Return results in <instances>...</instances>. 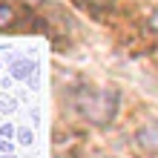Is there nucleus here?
Wrapping results in <instances>:
<instances>
[{"label": "nucleus", "instance_id": "obj_1", "mask_svg": "<svg viewBox=\"0 0 158 158\" xmlns=\"http://www.w3.org/2000/svg\"><path fill=\"white\" fill-rule=\"evenodd\" d=\"M72 106H75V112L86 124L104 127L118 112V92L106 89V86H89V83H83L72 95Z\"/></svg>", "mask_w": 158, "mask_h": 158}, {"label": "nucleus", "instance_id": "obj_2", "mask_svg": "<svg viewBox=\"0 0 158 158\" xmlns=\"http://www.w3.org/2000/svg\"><path fill=\"white\" fill-rule=\"evenodd\" d=\"M29 20H32V15H29V9H26V6L0 0V32L23 29V26H29Z\"/></svg>", "mask_w": 158, "mask_h": 158}, {"label": "nucleus", "instance_id": "obj_3", "mask_svg": "<svg viewBox=\"0 0 158 158\" xmlns=\"http://www.w3.org/2000/svg\"><path fill=\"white\" fill-rule=\"evenodd\" d=\"M138 150H144L147 155H158V121H147V124L135 132Z\"/></svg>", "mask_w": 158, "mask_h": 158}, {"label": "nucleus", "instance_id": "obj_4", "mask_svg": "<svg viewBox=\"0 0 158 158\" xmlns=\"http://www.w3.org/2000/svg\"><path fill=\"white\" fill-rule=\"evenodd\" d=\"M32 72H38V63H35L32 58H17L12 60V69H9V75H12L15 81H29Z\"/></svg>", "mask_w": 158, "mask_h": 158}, {"label": "nucleus", "instance_id": "obj_5", "mask_svg": "<svg viewBox=\"0 0 158 158\" xmlns=\"http://www.w3.org/2000/svg\"><path fill=\"white\" fill-rule=\"evenodd\" d=\"M17 141H20V147H29V144L35 141L32 129H29V127H20V129H17Z\"/></svg>", "mask_w": 158, "mask_h": 158}, {"label": "nucleus", "instance_id": "obj_6", "mask_svg": "<svg viewBox=\"0 0 158 158\" xmlns=\"http://www.w3.org/2000/svg\"><path fill=\"white\" fill-rule=\"evenodd\" d=\"M15 109H17V101L12 95H3V98H0V112H15Z\"/></svg>", "mask_w": 158, "mask_h": 158}, {"label": "nucleus", "instance_id": "obj_7", "mask_svg": "<svg viewBox=\"0 0 158 158\" xmlns=\"http://www.w3.org/2000/svg\"><path fill=\"white\" fill-rule=\"evenodd\" d=\"M147 26H150L152 32H158V9H155V12L150 15V20H147Z\"/></svg>", "mask_w": 158, "mask_h": 158}, {"label": "nucleus", "instance_id": "obj_8", "mask_svg": "<svg viewBox=\"0 0 158 158\" xmlns=\"http://www.w3.org/2000/svg\"><path fill=\"white\" fill-rule=\"evenodd\" d=\"M15 132V129L12 127H9V124H3V127H0V138H9V135H12Z\"/></svg>", "mask_w": 158, "mask_h": 158}, {"label": "nucleus", "instance_id": "obj_9", "mask_svg": "<svg viewBox=\"0 0 158 158\" xmlns=\"http://www.w3.org/2000/svg\"><path fill=\"white\" fill-rule=\"evenodd\" d=\"M0 152H12V144H9L6 138H0Z\"/></svg>", "mask_w": 158, "mask_h": 158}, {"label": "nucleus", "instance_id": "obj_10", "mask_svg": "<svg viewBox=\"0 0 158 158\" xmlns=\"http://www.w3.org/2000/svg\"><path fill=\"white\" fill-rule=\"evenodd\" d=\"M0 158H15V155L12 152H0Z\"/></svg>", "mask_w": 158, "mask_h": 158}, {"label": "nucleus", "instance_id": "obj_11", "mask_svg": "<svg viewBox=\"0 0 158 158\" xmlns=\"http://www.w3.org/2000/svg\"><path fill=\"white\" fill-rule=\"evenodd\" d=\"M92 158H115V155H92Z\"/></svg>", "mask_w": 158, "mask_h": 158}]
</instances>
